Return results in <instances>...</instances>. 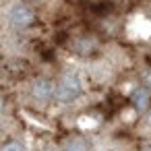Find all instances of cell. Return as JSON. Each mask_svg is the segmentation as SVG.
Masks as SVG:
<instances>
[{"instance_id": "9", "label": "cell", "mask_w": 151, "mask_h": 151, "mask_svg": "<svg viewBox=\"0 0 151 151\" xmlns=\"http://www.w3.org/2000/svg\"><path fill=\"white\" fill-rule=\"evenodd\" d=\"M29 2H37V0H29Z\"/></svg>"}, {"instance_id": "3", "label": "cell", "mask_w": 151, "mask_h": 151, "mask_svg": "<svg viewBox=\"0 0 151 151\" xmlns=\"http://www.w3.org/2000/svg\"><path fill=\"white\" fill-rule=\"evenodd\" d=\"M31 93H33V97L37 101L44 104V101H50L52 95H56V89H54L52 81H48V79H35L33 85H31Z\"/></svg>"}, {"instance_id": "2", "label": "cell", "mask_w": 151, "mask_h": 151, "mask_svg": "<svg viewBox=\"0 0 151 151\" xmlns=\"http://www.w3.org/2000/svg\"><path fill=\"white\" fill-rule=\"evenodd\" d=\"M9 21H11V25H15V27H27V25H31V21H33V13H31V9H27L25 4H15V6H11V11H9Z\"/></svg>"}, {"instance_id": "5", "label": "cell", "mask_w": 151, "mask_h": 151, "mask_svg": "<svg viewBox=\"0 0 151 151\" xmlns=\"http://www.w3.org/2000/svg\"><path fill=\"white\" fill-rule=\"evenodd\" d=\"M64 151H87V145L83 141H79V139H73V141H68L64 145Z\"/></svg>"}, {"instance_id": "4", "label": "cell", "mask_w": 151, "mask_h": 151, "mask_svg": "<svg viewBox=\"0 0 151 151\" xmlns=\"http://www.w3.org/2000/svg\"><path fill=\"white\" fill-rule=\"evenodd\" d=\"M147 99H149V95H147L145 89H137V91L132 93V104H134L139 110H145V108H147Z\"/></svg>"}, {"instance_id": "7", "label": "cell", "mask_w": 151, "mask_h": 151, "mask_svg": "<svg viewBox=\"0 0 151 151\" xmlns=\"http://www.w3.org/2000/svg\"><path fill=\"white\" fill-rule=\"evenodd\" d=\"M145 122H147V124H149V126H151V112H149V114H147V118H145Z\"/></svg>"}, {"instance_id": "1", "label": "cell", "mask_w": 151, "mask_h": 151, "mask_svg": "<svg viewBox=\"0 0 151 151\" xmlns=\"http://www.w3.org/2000/svg\"><path fill=\"white\" fill-rule=\"evenodd\" d=\"M79 95H81V81H79V77L73 75V73L64 75V77L60 79L58 87H56V97H58L60 101H64V104H70V101H75Z\"/></svg>"}, {"instance_id": "8", "label": "cell", "mask_w": 151, "mask_h": 151, "mask_svg": "<svg viewBox=\"0 0 151 151\" xmlns=\"http://www.w3.org/2000/svg\"><path fill=\"white\" fill-rule=\"evenodd\" d=\"M0 112H2V97H0Z\"/></svg>"}, {"instance_id": "6", "label": "cell", "mask_w": 151, "mask_h": 151, "mask_svg": "<svg viewBox=\"0 0 151 151\" xmlns=\"http://www.w3.org/2000/svg\"><path fill=\"white\" fill-rule=\"evenodd\" d=\"M2 151H23V147L19 143H9V145L2 147Z\"/></svg>"}]
</instances>
